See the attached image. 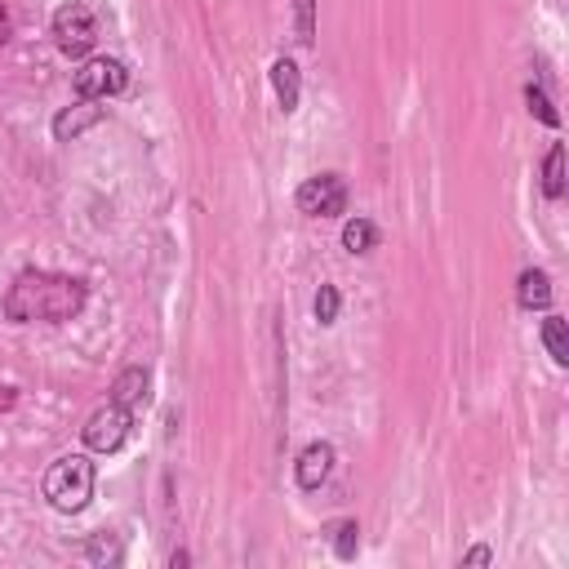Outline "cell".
<instances>
[{
    "instance_id": "cell-12",
    "label": "cell",
    "mask_w": 569,
    "mask_h": 569,
    "mask_svg": "<svg viewBox=\"0 0 569 569\" xmlns=\"http://www.w3.org/2000/svg\"><path fill=\"white\" fill-rule=\"evenodd\" d=\"M379 245V227L370 218H348L343 223V249L348 254H370Z\"/></svg>"
},
{
    "instance_id": "cell-20",
    "label": "cell",
    "mask_w": 569,
    "mask_h": 569,
    "mask_svg": "<svg viewBox=\"0 0 569 569\" xmlns=\"http://www.w3.org/2000/svg\"><path fill=\"white\" fill-rule=\"evenodd\" d=\"M489 560H494V551H489V547H472V551L463 556V565H489Z\"/></svg>"
},
{
    "instance_id": "cell-6",
    "label": "cell",
    "mask_w": 569,
    "mask_h": 569,
    "mask_svg": "<svg viewBox=\"0 0 569 569\" xmlns=\"http://www.w3.org/2000/svg\"><path fill=\"white\" fill-rule=\"evenodd\" d=\"M125 85H130V72H125V63L121 59H90L81 72H76V94L81 99H116V94H125Z\"/></svg>"
},
{
    "instance_id": "cell-5",
    "label": "cell",
    "mask_w": 569,
    "mask_h": 569,
    "mask_svg": "<svg viewBox=\"0 0 569 569\" xmlns=\"http://www.w3.org/2000/svg\"><path fill=\"white\" fill-rule=\"evenodd\" d=\"M294 200L308 218H339V214H348V183L339 174H317L299 187Z\"/></svg>"
},
{
    "instance_id": "cell-11",
    "label": "cell",
    "mask_w": 569,
    "mask_h": 569,
    "mask_svg": "<svg viewBox=\"0 0 569 569\" xmlns=\"http://www.w3.org/2000/svg\"><path fill=\"white\" fill-rule=\"evenodd\" d=\"M516 303H520L525 312H542V308L551 303V276L538 271V267L520 271V280H516Z\"/></svg>"
},
{
    "instance_id": "cell-9",
    "label": "cell",
    "mask_w": 569,
    "mask_h": 569,
    "mask_svg": "<svg viewBox=\"0 0 569 569\" xmlns=\"http://www.w3.org/2000/svg\"><path fill=\"white\" fill-rule=\"evenodd\" d=\"M271 90H276V103H280L284 116L299 112V99H303V72H299L294 59H276V63H271Z\"/></svg>"
},
{
    "instance_id": "cell-1",
    "label": "cell",
    "mask_w": 569,
    "mask_h": 569,
    "mask_svg": "<svg viewBox=\"0 0 569 569\" xmlns=\"http://www.w3.org/2000/svg\"><path fill=\"white\" fill-rule=\"evenodd\" d=\"M90 290L85 280L76 276H59V271H23L10 294H6V317L14 325H32V321H45V325H68L72 317H81Z\"/></svg>"
},
{
    "instance_id": "cell-8",
    "label": "cell",
    "mask_w": 569,
    "mask_h": 569,
    "mask_svg": "<svg viewBox=\"0 0 569 569\" xmlns=\"http://www.w3.org/2000/svg\"><path fill=\"white\" fill-rule=\"evenodd\" d=\"M99 121H103L99 99H81L76 107H63V112L54 116V138H59V143H72V138H81L85 130H94Z\"/></svg>"
},
{
    "instance_id": "cell-2",
    "label": "cell",
    "mask_w": 569,
    "mask_h": 569,
    "mask_svg": "<svg viewBox=\"0 0 569 569\" xmlns=\"http://www.w3.org/2000/svg\"><path fill=\"white\" fill-rule=\"evenodd\" d=\"M41 494H45L50 507L63 511V516L85 511L90 498H94V463H90L85 454H63V458H54L50 472H45V480H41Z\"/></svg>"
},
{
    "instance_id": "cell-21",
    "label": "cell",
    "mask_w": 569,
    "mask_h": 569,
    "mask_svg": "<svg viewBox=\"0 0 569 569\" xmlns=\"http://www.w3.org/2000/svg\"><path fill=\"white\" fill-rule=\"evenodd\" d=\"M10 28H14V23H10V10H6V6H0V45H6V41H10Z\"/></svg>"
},
{
    "instance_id": "cell-14",
    "label": "cell",
    "mask_w": 569,
    "mask_h": 569,
    "mask_svg": "<svg viewBox=\"0 0 569 569\" xmlns=\"http://www.w3.org/2000/svg\"><path fill=\"white\" fill-rule=\"evenodd\" d=\"M542 343H547V352H551L556 365H569V330H565L560 317H547L542 321Z\"/></svg>"
},
{
    "instance_id": "cell-7",
    "label": "cell",
    "mask_w": 569,
    "mask_h": 569,
    "mask_svg": "<svg viewBox=\"0 0 569 569\" xmlns=\"http://www.w3.org/2000/svg\"><path fill=\"white\" fill-rule=\"evenodd\" d=\"M330 472H334V445L330 441H312L303 454H299V463H294V476H299V489H321L325 480H330Z\"/></svg>"
},
{
    "instance_id": "cell-4",
    "label": "cell",
    "mask_w": 569,
    "mask_h": 569,
    "mask_svg": "<svg viewBox=\"0 0 569 569\" xmlns=\"http://www.w3.org/2000/svg\"><path fill=\"white\" fill-rule=\"evenodd\" d=\"M54 41H59V50H63L68 59H85V54L94 50V41H99V19H94V10L81 6V0L63 6V10L54 14Z\"/></svg>"
},
{
    "instance_id": "cell-13",
    "label": "cell",
    "mask_w": 569,
    "mask_h": 569,
    "mask_svg": "<svg viewBox=\"0 0 569 569\" xmlns=\"http://www.w3.org/2000/svg\"><path fill=\"white\" fill-rule=\"evenodd\" d=\"M542 192H547L551 200L565 196V147H560V143H551V152H547V161H542Z\"/></svg>"
},
{
    "instance_id": "cell-15",
    "label": "cell",
    "mask_w": 569,
    "mask_h": 569,
    "mask_svg": "<svg viewBox=\"0 0 569 569\" xmlns=\"http://www.w3.org/2000/svg\"><path fill=\"white\" fill-rule=\"evenodd\" d=\"M85 556H90L94 565H121V560H125V547H121V538H116V534H107V529H103V534H94V538H90Z\"/></svg>"
},
{
    "instance_id": "cell-16",
    "label": "cell",
    "mask_w": 569,
    "mask_h": 569,
    "mask_svg": "<svg viewBox=\"0 0 569 569\" xmlns=\"http://www.w3.org/2000/svg\"><path fill=\"white\" fill-rule=\"evenodd\" d=\"M330 542H334L339 560H352V556H356V547H361V529H356V520H334V525H330Z\"/></svg>"
},
{
    "instance_id": "cell-10",
    "label": "cell",
    "mask_w": 569,
    "mask_h": 569,
    "mask_svg": "<svg viewBox=\"0 0 569 569\" xmlns=\"http://www.w3.org/2000/svg\"><path fill=\"white\" fill-rule=\"evenodd\" d=\"M147 387H152V374H147L143 365H130V370H121V374H116V383H112V401H116V405H125V410H143V405H147Z\"/></svg>"
},
{
    "instance_id": "cell-19",
    "label": "cell",
    "mask_w": 569,
    "mask_h": 569,
    "mask_svg": "<svg viewBox=\"0 0 569 569\" xmlns=\"http://www.w3.org/2000/svg\"><path fill=\"white\" fill-rule=\"evenodd\" d=\"M339 308H343L339 290H334V284H321V290H317V321L321 325H334L339 321Z\"/></svg>"
},
{
    "instance_id": "cell-22",
    "label": "cell",
    "mask_w": 569,
    "mask_h": 569,
    "mask_svg": "<svg viewBox=\"0 0 569 569\" xmlns=\"http://www.w3.org/2000/svg\"><path fill=\"white\" fill-rule=\"evenodd\" d=\"M14 401H19L14 387H0V410H14Z\"/></svg>"
},
{
    "instance_id": "cell-18",
    "label": "cell",
    "mask_w": 569,
    "mask_h": 569,
    "mask_svg": "<svg viewBox=\"0 0 569 569\" xmlns=\"http://www.w3.org/2000/svg\"><path fill=\"white\" fill-rule=\"evenodd\" d=\"M525 103H529V112L542 121V125H560V116H556V107H551V99L542 94V85H525Z\"/></svg>"
},
{
    "instance_id": "cell-3",
    "label": "cell",
    "mask_w": 569,
    "mask_h": 569,
    "mask_svg": "<svg viewBox=\"0 0 569 569\" xmlns=\"http://www.w3.org/2000/svg\"><path fill=\"white\" fill-rule=\"evenodd\" d=\"M130 432H134V410H125L116 401H107L103 410H94L85 418V427H81V436H85V445L94 454H116L130 441Z\"/></svg>"
},
{
    "instance_id": "cell-17",
    "label": "cell",
    "mask_w": 569,
    "mask_h": 569,
    "mask_svg": "<svg viewBox=\"0 0 569 569\" xmlns=\"http://www.w3.org/2000/svg\"><path fill=\"white\" fill-rule=\"evenodd\" d=\"M294 37L299 45H317V0H294Z\"/></svg>"
}]
</instances>
